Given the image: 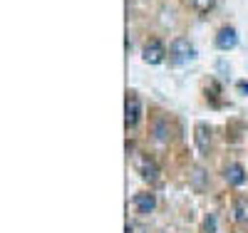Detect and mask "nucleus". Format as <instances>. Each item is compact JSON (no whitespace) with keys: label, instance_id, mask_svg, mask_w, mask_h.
<instances>
[{"label":"nucleus","instance_id":"1","mask_svg":"<svg viewBox=\"0 0 248 233\" xmlns=\"http://www.w3.org/2000/svg\"><path fill=\"white\" fill-rule=\"evenodd\" d=\"M169 57H171L174 65H186V62H191L196 57V50L186 37H176L169 47Z\"/></svg>","mask_w":248,"mask_h":233},{"label":"nucleus","instance_id":"2","mask_svg":"<svg viewBox=\"0 0 248 233\" xmlns=\"http://www.w3.org/2000/svg\"><path fill=\"white\" fill-rule=\"evenodd\" d=\"M141 57H144V62H147V65H161L164 57H167V47H164V42H161L159 37H152L147 45H144Z\"/></svg>","mask_w":248,"mask_h":233},{"label":"nucleus","instance_id":"3","mask_svg":"<svg viewBox=\"0 0 248 233\" xmlns=\"http://www.w3.org/2000/svg\"><path fill=\"white\" fill-rule=\"evenodd\" d=\"M141 119V102L137 94H127V102H124V124L127 129H134Z\"/></svg>","mask_w":248,"mask_h":233},{"label":"nucleus","instance_id":"4","mask_svg":"<svg viewBox=\"0 0 248 233\" xmlns=\"http://www.w3.org/2000/svg\"><path fill=\"white\" fill-rule=\"evenodd\" d=\"M137 171L141 174L144 181H149V184L159 181V166L149 156H137Z\"/></svg>","mask_w":248,"mask_h":233},{"label":"nucleus","instance_id":"5","mask_svg":"<svg viewBox=\"0 0 248 233\" xmlns=\"http://www.w3.org/2000/svg\"><path fill=\"white\" fill-rule=\"evenodd\" d=\"M236 45H238V32H236V28H231V25L221 28L218 35H216V47H218V50H233Z\"/></svg>","mask_w":248,"mask_h":233},{"label":"nucleus","instance_id":"6","mask_svg":"<svg viewBox=\"0 0 248 233\" xmlns=\"http://www.w3.org/2000/svg\"><path fill=\"white\" fill-rule=\"evenodd\" d=\"M132 203H134V208L139 211V214L147 216V214H152V211L156 208V196L149 194V191H141V194H134Z\"/></svg>","mask_w":248,"mask_h":233},{"label":"nucleus","instance_id":"7","mask_svg":"<svg viewBox=\"0 0 248 233\" xmlns=\"http://www.w3.org/2000/svg\"><path fill=\"white\" fill-rule=\"evenodd\" d=\"M231 211H233L236 223H238V226H243V228H248V199H246V196H236V199H233Z\"/></svg>","mask_w":248,"mask_h":233},{"label":"nucleus","instance_id":"8","mask_svg":"<svg viewBox=\"0 0 248 233\" xmlns=\"http://www.w3.org/2000/svg\"><path fill=\"white\" fill-rule=\"evenodd\" d=\"M223 176H226V181H229V186H243L246 184V169L241 164H229Z\"/></svg>","mask_w":248,"mask_h":233},{"label":"nucleus","instance_id":"9","mask_svg":"<svg viewBox=\"0 0 248 233\" xmlns=\"http://www.w3.org/2000/svg\"><path fill=\"white\" fill-rule=\"evenodd\" d=\"M196 146L199 152H209L211 146V129L206 124H196Z\"/></svg>","mask_w":248,"mask_h":233},{"label":"nucleus","instance_id":"10","mask_svg":"<svg viewBox=\"0 0 248 233\" xmlns=\"http://www.w3.org/2000/svg\"><path fill=\"white\" fill-rule=\"evenodd\" d=\"M189 3H191L194 10H199V13H209V10H214L216 0H189Z\"/></svg>","mask_w":248,"mask_h":233},{"label":"nucleus","instance_id":"11","mask_svg":"<svg viewBox=\"0 0 248 233\" xmlns=\"http://www.w3.org/2000/svg\"><path fill=\"white\" fill-rule=\"evenodd\" d=\"M124 233H147V228H144V223H139V221H127Z\"/></svg>","mask_w":248,"mask_h":233},{"label":"nucleus","instance_id":"12","mask_svg":"<svg viewBox=\"0 0 248 233\" xmlns=\"http://www.w3.org/2000/svg\"><path fill=\"white\" fill-rule=\"evenodd\" d=\"M154 137H156L159 141H167V137H169V132L164 129V122H161V119L154 124Z\"/></svg>","mask_w":248,"mask_h":233},{"label":"nucleus","instance_id":"13","mask_svg":"<svg viewBox=\"0 0 248 233\" xmlns=\"http://www.w3.org/2000/svg\"><path fill=\"white\" fill-rule=\"evenodd\" d=\"M206 233H214V218H206Z\"/></svg>","mask_w":248,"mask_h":233},{"label":"nucleus","instance_id":"14","mask_svg":"<svg viewBox=\"0 0 248 233\" xmlns=\"http://www.w3.org/2000/svg\"><path fill=\"white\" fill-rule=\"evenodd\" d=\"M238 90H241V92H246V94H248V82H238Z\"/></svg>","mask_w":248,"mask_h":233}]
</instances>
